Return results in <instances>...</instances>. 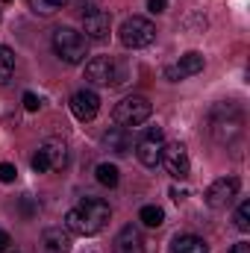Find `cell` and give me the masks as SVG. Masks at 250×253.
<instances>
[{"mask_svg": "<svg viewBox=\"0 0 250 253\" xmlns=\"http://www.w3.org/2000/svg\"><path fill=\"white\" fill-rule=\"evenodd\" d=\"M109 215H112V209H109L106 200H100V197H83L74 209H68L65 230L77 233V236H97L106 227Z\"/></svg>", "mask_w": 250, "mask_h": 253, "instance_id": "obj_1", "label": "cell"}, {"mask_svg": "<svg viewBox=\"0 0 250 253\" xmlns=\"http://www.w3.org/2000/svg\"><path fill=\"white\" fill-rule=\"evenodd\" d=\"M53 50L56 56L68 65H83L85 56H88V39L71 27H59L53 33Z\"/></svg>", "mask_w": 250, "mask_h": 253, "instance_id": "obj_2", "label": "cell"}, {"mask_svg": "<svg viewBox=\"0 0 250 253\" xmlns=\"http://www.w3.org/2000/svg\"><path fill=\"white\" fill-rule=\"evenodd\" d=\"M153 39H156V27L141 15H132L121 24V42L132 50H141V47L153 44Z\"/></svg>", "mask_w": 250, "mask_h": 253, "instance_id": "obj_3", "label": "cell"}, {"mask_svg": "<svg viewBox=\"0 0 250 253\" xmlns=\"http://www.w3.org/2000/svg\"><path fill=\"white\" fill-rule=\"evenodd\" d=\"M150 112H153V106H150V100L147 97H141V94H132V97H124L118 106H115V121L121 126H141L147 118H150Z\"/></svg>", "mask_w": 250, "mask_h": 253, "instance_id": "obj_4", "label": "cell"}, {"mask_svg": "<svg viewBox=\"0 0 250 253\" xmlns=\"http://www.w3.org/2000/svg\"><path fill=\"white\" fill-rule=\"evenodd\" d=\"M162 141H165L162 126H147V132H144L141 141L135 144L138 162H141L144 168H156V165H159V159H162Z\"/></svg>", "mask_w": 250, "mask_h": 253, "instance_id": "obj_5", "label": "cell"}, {"mask_svg": "<svg viewBox=\"0 0 250 253\" xmlns=\"http://www.w3.org/2000/svg\"><path fill=\"white\" fill-rule=\"evenodd\" d=\"M159 165H165V171H168L174 180H186L188 171H191V162H188L186 144H180V141L162 144V159H159Z\"/></svg>", "mask_w": 250, "mask_h": 253, "instance_id": "obj_6", "label": "cell"}, {"mask_svg": "<svg viewBox=\"0 0 250 253\" xmlns=\"http://www.w3.org/2000/svg\"><path fill=\"white\" fill-rule=\"evenodd\" d=\"M239 189H242L239 177H218V180L206 189L203 200H206V206H212V209H224V206H230V203L239 197Z\"/></svg>", "mask_w": 250, "mask_h": 253, "instance_id": "obj_7", "label": "cell"}, {"mask_svg": "<svg viewBox=\"0 0 250 253\" xmlns=\"http://www.w3.org/2000/svg\"><path fill=\"white\" fill-rule=\"evenodd\" d=\"M85 80L91 85H106L109 88V85L121 83V68L109 56H97V59H91V62L85 65Z\"/></svg>", "mask_w": 250, "mask_h": 253, "instance_id": "obj_8", "label": "cell"}, {"mask_svg": "<svg viewBox=\"0 0 250 253\" xmlns=\"http://www.w3.org/2000/svg\"><path fill=\"white\" fill-rule=\"evenodd\" d=\"M71 112H74V118L77 121H94L97 118V112H100V97L91 91V88H80L74 97H71Z\"/></svg>", "mask_w": 250, "mask_h": 253, "instance_id": "obj_9", "label": "cell"}, {"mask_svg": "<svg viewBox=\"0 0 250 253\" xmlns=\"http://www.w3.org/2000/svg\"><path fill=\"white\" fill-rule=\"evenodd\" d=\"M200 71H203V56H200L197 50H191V53H183L177 62H171L165 68V80L180 83V80H188V77H194V74H200Z\"/></svg>", "mask_w": 250, "mask_h": 253, "instance_id": "obj_10", "label": "cell"}, {"mask_svg": "<svg viewBox=\"0 0 250 253\" xmlns=\"http://www.w3.org/2000/svg\"><path fill=\"white\" fill-rule=\"evenodd\" d=\"M83 24H85V39H94V42H106V39H109V30H112L109 12L91 9V12L83 15Z\"/></svg>", "mask_w": 250, "mask_h": 253, "instance_id": "obj_11", "label": "cell"}, {"mask_svg": "<svg viewBox=\"0 0 250 253\" xmlns=\"http://www.w3.org/2000/svg\"><path fill=\"white\" fill-rule=\"evenodd\" d=\"M103 147L118 153V156H126L132 150V135L126 132V126H112L106 135H103Z\"/></svg>", "mask_w": 250, "mask_h": 253, "instance_id": "obj_12", "label": "cell"}, {"mask_svg": "<svg viewBox=\"0 0 250 253\" xmlns=\"http://www.w3.org/2000/svg\"><path fill=\"white\" fill-rule=\"evenodd\" d=\"M115 253H144V239H141V233H138L132 224L118 233V239H115Z\"/></svg>", "mask_w": 250, "mask_h": 253, "instance_id": "obj_13", "label": "cell"}, {"mask_svg": "<svg viewBox=\"0 0 250 253\" xmlns=\"http://www.w3.org/2000/svg\"><path fill=\"white\" fill-rule=\"evenodd\" d=\"M42 239H44L47 253H71V233L62 227H47Z\"/></svg>", "mask_w": 250, "mask_h": 253, "instance_id": "obj_14", "label": "cell"}, {"mask_svg": "<svg viewBox=\"0 0 250 253\" xmlns=\"http://www.w3.org/2000/svg\"><path fill=\"white\" fill-rule=\"evenodd\" d=\"M168 253H209V248H206L203 239H197V236L186 233V236H174V239H171Z\"/></svg>", "mask_w": 250, "mask_h": 253, "instance_id": "obj_15", "label": "cell"}, {"mask_svg": "<svg viewBox=\"0 0 250 253\" xmlns=\"http://www.w3.org/2000/svg\"><path fill=\"white\" fill-rule=\"evenodd\" d=\"M42 150H44V156L50 162V171H62L65 165H68V147H65L62 141H47Z\"/></svg>", "mask_w": 250, "mask_h": 253, "instance_id": "obj_16", "label": "cell"}, {"mask_svg": "<svg viewBox=\"0 0 250 253\" xmlns=\"http://www.w3.org/2000/svg\"><path fill=\"white\" fill-rule=\"evenodd\" d=\"M94 174H97V183L106 186V189H115V186L121 183V171H118V165H112V162H100V165L94 168Z\"/></svg>", "mask_w": 250, "mask_h": 253, "instance_id": "obj_17", "label": "cell"}, {"mask_svg": "<svg viewBox=\"0 0 250 253\" xmlns=\"http://www.w3.org/2000/svg\"><path fill=\"white\" fill-rule=\"evenodd\" d=\"M138 221H141L144 227H162V224H165V212H162V206H156V203H147V206H141V212H138Z\"/></svg>", "mask_w": 250, "mask_h": 253, "instance_id": "obj_18", "label": "cell"}, {"mask_svg": "<svg viewBox=\"0 0 250 253\" xmlns=\"http://www.w3.org/2000/svg\"><path fill=\"white\" fill-rule=\"evenodd\" d=\"M12 71H15V53L9 47H0V85L9 83Z\"/></svg>", "mask_w": 250, "mask_h": 253, "instance_id": "obj_19", "label": "cell"}, {"mask_svg": "<svg viewBox=\"0 0 250 253\" xmlns=\"http://www.w3.org/2000/svg\"><path fill=\"white\" fill-rule=\"evenodd\" d=\"M30 6L39 15H53V12H59L65 6V0H30Z\"/></svg>", "mask_w": 250, "mask_h": 253, "instance_id": "obj_20", "label": "cell"}, {"mask_svg": "<svg viewBox=\"0 0 250 253\" xmlns=\"http://www.w3.org/2000/svg\"><path fill=\"white\" fill-rule=\"evenodd\" d=\"M233 221H236V230H242V233H248L250 230V203L248 200L236 209V218H233Z\"/></svg>", "mask_w": 250, "mask_h": 253, "instance_id": "obj_21", "label": "cell"}, {"mask_svg": "<svg viewBox=\"0 0 250 253\" xmlns=\"http://www.w3.org/2000/svg\"><path fill=\"white\" fill-rule=\"evenodd\" d=\"M30 165H33V171H36V174H47V171H50V162H47V156H44V150H42V147L33 153Z\"/></svg>", "mask_w": 250, "mask_h": 253, "instance_id": "obj_22", "label": "cell"}, {"mask_svg": "<svg viewBox=\"0 0 250 253\" xmlns=\"http://www.w3.org/2000/svg\"><path fill=\"white\" fill-rule=\"evenodd\" d=\"M15 177H18V168L9 162H0V183H15Z\"/></svg>", "mask_w": 250, "mask_h": 253, "instance_id": "obj_23", "label": "cell"}, {"mask_svg": "<svg viewBox=\"0 0 250 253\" xmlns=\"http://www.w3.org/2000/svg\"><path fill=\"white\" fill-rule=\"evenodd\" d=\"M39 106H42L39 97H36L33 91H27V94H24V109H27V112H39Z\"/></svg>", "mask_w": 250, "mask_h": 253, "instance_id": "obj_24", "label": "cell"}, {"mask_svg": "<svg viewBox=\"0 0 250 253\" xmlns=\"http://www.w3.org/2000/svg\"><path fill=\"white\" fill-rule=\"evenodd\" d=\"M165 6H168V0H147V9H150L153 15H162Z\"/></svg>", "mask_w": 250, "mask_h": 253, "instance_id": "obj_25", "label": "cell"}, {"mask_svg": "<svg viewBox=\"0 0 250 253\" xmlns=\"http://www.w3.org/2000/svg\"><path fill=\"white\" fill-rule=\"evenodd\" d=\"M9 245H12V239H9V233H6V230H0V253L6 251Z\"/></svg>", "mask_w": 250, "mask_h": 253, "instance_id": "obj_26", "label": "cell"}, {"mask_svg": "<svg viewBox=\"0 0 250 253\" xmlns=\"http://www.w3.org/2000/svg\"><path fill=\"white\" fill-rule=\"evenodd\" d=\"M230 253H250V245H248V242H239V245H236Z\"/></svg>", "mask_w": 250, "mask_h": 253, "instance_id": "obj_27", "label": "cell"}, {"mask_svg": "<svg viewBox=\"0 0 250 253\" xmlns=\"http://www.w3.org/2000/svg\"><path fill=\"white\" fill-rule=\"evenodd\" d=\"M188 191L186 189H171V197H174V200H177V203H180V200H183V197H186Z\"/></svg>", "mask_w": 250, "mask_h": 253, "instance_id": "obj_28", "label": "cell"}, {"mask_svg": "<svg viewBox=\"0 0 250 253\" xmlns=\"http://www.w3.org/2000/svg\"><path fill=\"white\" fill-rule=\"evenodd\" d=\"M6 3H9V0H6Z\"/></svg>", "mask_w": 250, "mask_h": 253, "instance_id": "obj_29", "label": "cell"}]
</instances>
